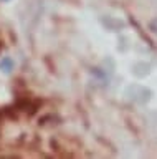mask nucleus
I'll use <instances>...</instances> for the list:
<instances>
[{
	"label": "nucleus",
	"mask_w": 157,
	"mask_h": 159,
	"mask_svg": "<svg viewBox=\"0 0 157 159\" xmlns=\"http://www.w3.org/2000/svg\"><path fill=\"white\" fill-rule=\"evenodd\" d=\"M0 68H2L5 73H10V71H12V68H13V61H12L10 58H3V60H2V63H0Z\"/></svg>",
	"instance_id": "1"
}]
</instances>
